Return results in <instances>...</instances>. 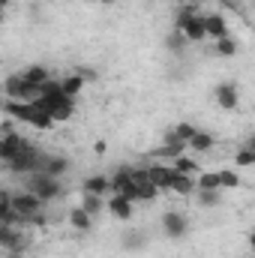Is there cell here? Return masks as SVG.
Instances as JSON below:
<instances>
[{"mask_svg":"<svg viewBox=\"0 0 255 258\" xmlns=\"http://www.w3.org/2000/svg\"><path fill=\"white\" fill-rule=\"evenodd\" d=\"M57 87H60V93H63V96L75 99V96H78V93L84 90V78L72 72V75H66V78H60V81H57Z\"/></svg>","mask_w":255,"mask_h":258,"instance_id":"obj_17","label":"cell"},{"mask_svg":"<svg viewBox=\"0 0 255 258\" xmlns=\"http://www.w3.org/2000/svg\"><path fill=\"white\" fill-rule=\"evenodd\" d=\"M39 153H42V150H39L36 144H30V141H27V144H24V150H21V153L6 165V168H9V174H15V177L36 174V168H39Z\"/></svg>","mask_w":255,"mask_h":258,"instance_id":"obj_5","label":"cell"},{"mask_svg":"<svg viewBox=\"0 0 255 258\" xmlns=\"http://www.w3.org/2000/svg\"><path fill=\"white\" fill-rule=\"evenodd\" d=\"M195 189H219V174L216 171H198Z\"/></svg>","mask_w":255,"mask_h":258,"instance_id":"obj_26","label":"cell"},{"mask_svg":"<svg viewBox=\"0 0 255 258\" xmlns=\"http://www.w3.org/2000/svg\"><path fill=\"white\" fill-rule=\"evenodd\" d=\"M171 168L177 171V174H198L201 171V165H198V159H192V156H186V153H180V156H174V162H171Z\"/></svg>","mask_w":255,"mask_h":258,"instance_id":"obj_19","label":"cell"},{"mask_svg":"<svg viewBox=\"0 0 255 258\" xmlns=\"http://www.w3.org/2000/svg\"><path fill=\"white\" fill-rule=\"evenodd\" d=\"M84 213H90V216H99L102 210H105V198L102 195H90V192H84L81 195V204H78Z\"/></svg>","mask_w":255,"mask_h":258,"instance_id":"obj_21","label":"cell"},{"mask_svg":"<svg viewBox=\"0 0 255 258\" xmlns=\"http://www.w3.org/2000/svg\"><path fill=\"white\" fill-rule=\"evenodd\" d=\"M33 105L42 108L51 117V123H63V120H72L75 117V99H69V96L60 93L57 81H45L42 90H39V96L33 99Z\"/></svg>","mask_w":255,"mask_h":258,"instance_id":"obj_1","label":"cell"},{"mask_svg":"<svg viewBox=\"0 0 255 258\" xmlns=\"http://www.w3.org/2000/svg\"><path fill=\"white\" fill-rule=\"evenodd\" d=\"M213 96H216V105H219L222 111H234V108L240 105V90H237L234 81H219V84L213 87Z\"/></svg>","mask_w":255,"mask_h":258,"instance_id":"obj_9","label":"cell"},{"mask_svg":"<svg viewBox=\"0 0 255 258\" xmlns=\"http://www.w3.org/2000/svg\"><path fill=\"white\" fill-rule=\"evenodd\" d=\"M72 171V159L63 156V153H39V168L36 174H48V177H63Z\"/></svg>","mask_w":255,"mask_h":258,"instance_id":"obj_7","label":"cell"},{"mask_svg":"<svg viewBox=\"0 0 255 258\" xmlns=\"http://www.w3.org/2000/svg\"><path fill=\"white\" fill-rule=\"evenodd\" d=\"M93 153H105V141H96L93 144Z\"/></svg>","mask_w":255,"mask_h":258,"instance_id":"obj_30","label":"cell"},{"mask_svg":"<svg viewBox=\"0 0 255 258\" xmlns=\"http://www.w3.org/2000/svg\"><path fill=\"white\" fill-rule=\"evenodd\" d=\"M33 246V234L27 225H0V249L3 252H27Z\"/></svg>","mask_w":255,"mask_h":258,"instance_id":"obj_4","label":"cell"},{"mask_svg":"<svg viewBox=\"0 0 255 258\" xmlns=\"http://www.w3.org/2000/svg\"><path fill=\"white\" fill-rule=\"evenodd\" d=\"M237 51H240V45H237L234 36H222V39H216V54H219V57H237Z\"/></svg>","mask_w":255,"mask_h":258,"instance_id":"obj_24","label":"cell"},{"mask_svg":"<svg viewBox=\"0 0 255 258\" xmlns=\"http://www.w3.org/2000/svg\"><path fill=\"white\" fill-rule=\"evenodd\" d=\"M99 3H102V6H111V3H114V0H99Z\"/></svg>","mask_w":255,"mask_h":258,"instance_id":"obj_34","label":"cell"},{"mask_svg":"<svg viewBox=\"0 0 255 258\" xmlns=\"http://www.w3.org/2000/svg\"><path fill=\"white\" fill-rule=\"evenodd\" d=\"M6 132H15V120H9V117L0 123V135H6Z\"/></svg>","mask_w":255,"mask_h":258,"instance_id":"obj_29","label":"cell"},{"mask_svg":"<svg viewBox=\"0 0 255 258\" xmlns=\"http://www.w3.org/2000/svg\"><path fill=\"white\" fill-rule=\"evenodd\" d=\"M159 231L168 237V240H183L189 234V216L180 213V210H165L159 216Z\"/></svg>","mask_w":255,"mask_h":258,"instance_id":"obj_6","label":"cell"},{"mask_svg":"<svg viewBox=\"0 0 255 258\" xmlns=\"http://www.w3.org/2000/svg\"><path fill=\"white\" fill-rule=\"evenodd\" d=\"M216 174H219V189H237V186H243V177L237 171H231V168L216 171Z\"/></svg>","mask_w":255,"mask_h":258,"instance_id":"obj_25","label":"cell"},{"mask_svg":"<svg viewBox=\"0 0 255 258\" xmlns=\"http://www.w3.org/2000/svg\"><path fill=\"white\" fill-rule=\"evenodd\" d=\"M3 114L9 117V120H15V123H30L33 129H51V117L42 111V108H36L33 102H15V99H3Z\"/></svg>","mask_w":255,"mask_h":258,"instance_id":"obj_2","label":"cell"},{"mask_svg":"<svg viewBox=\"0 0 255 258\" xmlns=\"http://www.w3.org/2000/svg\"><path fill=\"white\" fill-rule=\"evenodd\" d=\"M219 192H222V189H195L201 207H219V201H222V195Z\"/></svg>","mask_w":255,"mask_h":258,"instance_id":"obj_27","label":"cell"},{"mask_svg":"<svg viewBox=\"0 0 255 258\" xmlns=\"http://www.w3.org/2000/svg\"><path fill=\"white\" fill-rule=\"evenodd\" d=\"M234 165H237V168H249V165H255V138H249V141L234 153Z\"/></svg>","mask_w":255,"mask_h":258,"instance_id":"obj_22","label":"cell"},{"mask_svg":"<svg viewBox=\"0 0 255 258\" xmlns=\"http://www.w3.org/2000/svg\"><path fill=\"white\" fill-rule=\"evenodd\" d=\"M204 36L207 39H222V36H231V30H228V21L219 15V12H204Z\"/></svg>","mask_w":255,"mask_h":258,"instance_id":"obj_13","label":"cell"},{"mask_svg":"<svg viewBox=\"0 0 255 258\" xmlns=\"http://www.w3.org/2000/svg\"><path fill=\"white\" fill-rule=\"evenodd\" d=\"M24 189L30 195H36L45 207L66 195L63 180H60V177H48V174H27V177H24Z\"/></svg>","mask_w":255,"mask_h":258,"instance_id":"obj_3","label":"cell"},{"mask_svg":"<svg viewBox=\"0 0 255 258\" xmlns=\"http://www.w3.org/2000/svg\"><path fill=\"white\" fill-rule=\"evenodd\" d=\"M186 36L180 33V30H171V33H165V48L171 51V54H183L186 51Z\"/></svg>","mask_w":255,"mask_h":258,"instance_id":"obj_23","label":"cell"},{"mask_svg":"<svg viewBox=\"0 0 255 258\" xmlns=\"http://www.w3.org/2000/svg\"><path fill=\"white\" fill-rule=\"evenodd\" d=\"M144 171H147V180L159 189V192H168V186H171V177H174V168L171 165H162V162H156V165H144Z\"/></svg>","mask_w":255,"mask_h":258,"instance_id":"obj_12","label":"cell"},{"mask_svg":"<svg viewBox=\"0 0 255 258\" xmlns=\"http://www.w3.org/2000/svg\"><path fill=\"white\" fill-rule=\"evenodd\" d=\"M66 222L78 231V234H87V231H93V216L90 213H84L81 207H69V213H66Z\"/></svg>","mask_w":255,"mask_h":258,"instance_id":"obj_14","label":"cell"},{"mask_svg":"<svg viewBox=\"0 0 255 258\" xmlns=\"http://www.w3.org/2000/svg\"><path fill=\"white\" fill-rule=\"evenodd\" d=\"M0 24H3V9H0Z\"/></svg>","mask_w":255,"mask_h":258,"instance_id":"obj_35","label":"cell"},{"mask_svg":"<svg viewBox=\"0 0 255 258\" xmlns=\"http://www.w3.org/2000/svg\"><path fill=\"white\" fill-rule=\"evenodd\" d=\"M168 192H174V195H192L195 192V177L192 174H177L174 171V177H171V186H168Z\"/></svg>","mask_w":255,"mask_h":258,"instance_id":"obj_16","label":"cell"},{"mask_svg":"<svg viewBox=\"0 0 255 258\" xmlns=\"http://www.w3.org/2000/svg\"><path fill=\"white\" fill-rule=\"evenodd\" d=\"M21 78H24L27 84H36V87H42L45 81H51V72H48L45 66H39V63H36V66H27V69L21 72Z\"/></svg>","mask_w":255,"mask_h":258,"instance_id":"obj_18","label":"cell"},{"mask_svg":"<svg viewBox=\"0 0 255 258\" xmlns=\"http://www.w3.org/2000/svg\"><path fill=\"white\" fill-rule=\"evenodd\" d=\"M9 3H12V0H0V9H6V6H9Z\"/></svg>","mask_w":255,"mask_h":258,"instance_id":"obj_32","label":"cell"},{"mask_svg":"<svg viewBox=\"0 0 255 258\" xmlns=\"http://www.w3.org/2000/svg\"><path fill=\"white\" fill-rule=\"evenodd\" d=\"M24 144H27V138L18 135V132H6V135H0V165H9V162L24 150Z\"/></svg>","mask_w":255,"mask_h":258,"instance_id":"obj_11","label":"cell"},{"mask_svg":"<svg viewBox=\"0 0 255 258\" xmlns=\"http://www.w3.org/2000/svg\"><path fill=\"white\" fill-rule=\"evenodd\" d=\"M9 204H12V210H15V213L24 219V225H27V219H30L33 213L45 210V204H42L36 195H30L27 189H21V192H12V201H9Z\"/></svg>","mask_w":255,"mask_h":258,"instance_id":"obj_8","label":"cell"},{"mask_svg":"<svg viewBox=\"0 0 255 258\" xmlns=\"http://www.w3.org/2000/svg\"><path fill=\"white\" fill-rule=\"evenodd\" d=\"M213 144H216V138L207 129H195V135L186 141V150L189 153H207V150H213Z\"/></svg>","mask_w":255,"mask_h":258,"instance_id":"obj_15","label":"cell"},{"mask_svg":"<svg viewBox=\"0 0 255 258\" xmlns=\"http://www.w3.org/2000/svg\"><path fill=\"white\" fill-rule=\"evenodd\" d=\"M84 192L90 195H108V174H90L87 180H84Z\"/></svg>","mask_w":255,"mask_h":258,"instance_id":"obj_20","label":"cell"},{"mask_svg":"<svg viewBox=\"0 0 255 258\" xmlns=\"http://www.w3.org/2000/svg\"><path fill=\"white\" fill-rule=\"evenodd\" d=\"M3 258H27V255H21V252H3Z\"/></svg>","mask_w":255,"mask_h":258,"instance_id":"obj_31","label":"cell"},{"mask_svg":"<svg viewBox=\"0 0 255 258\" xmlns=\"http://www.w3.org/2000/svg\"><path fill=\"white\" fill-rule=\"evenodd\" d=\"M144 243H147L144 231H126L123 237V249H144Z\"/></svg>","mask_w":255,"mask_h":258,"instance_id":"obj_28","label":"cell"},{"mask_svg":"<svg viewBox=\"0 0 255 258\" xmlns=\"http://www.w3.org/2000/svg\"><path fill=\"white\" fill-rule=\"evenodd\" d=\"M192 6H201V3H207V0H189Z\"/></svg>","mask_w":255,"mask_h":258,"instance_id":"obj_33","label":"cell"},{"mask_svg":"<svg viewBox=\"0 0 255 258\" xmlns=\"http://www.w3.org/2000/svg\"><path fill=\"white\" fill-rule=\"evenodd\" d=\"M105 210H108L114 219L129 222V219L135 216V201H129L126 195H120V192H111L108 198H105Z\"/></svg>","mask_w":255,"mask_h":258,"instance_id":"obj_10","label":"cell"}]
</instances>
